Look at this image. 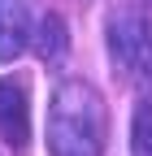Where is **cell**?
<instances>
[{
  "label": "cell",
  "mask_w": 152,
  "mask_h": 156,
  "mask_svg": "<svg viewBox=\"0 0 152 156\" xmlns=\"http://www.w3.org/2000/svg\"><path fill=\"white\" fill-rule=\"evenodd\" d=\"M109 108L100 87L87 78H65L48 104V152L52 156H104Z\"/></svg>",
  "instance_id": "6da1fadb"
},
{
  "label": "cell",
  "mask_w": 152,
  "mask_h": 156,
  "mask_svg": "<svg viewBox=\"0 0 152 156\" xmlns=\"http://www.w3.org/2000/svg\"><path fill=\"white\" fill-rule=\"evenodd\" d=\"M148 35L152 22L139 9H118L109 17V61L118 78H135L143 65V52H148Z\"/></svg>",
  "instance_id": "7a4b0ae2"
},
{
  "label": "cell",
  "mask_w": 152,
  "mask_h": 156,
  "mask_svg": "<svg viewBox=\"0 0 152 156\" xmlns=\"http://www.w3.org/2000/svg\"><path fill=\"white\" fill-rule=\"evenodd\" d=\"M0 139L5 147L22 152L31 139V113H26V87L13 78H0Z\"/></svg>",
  "instance_id": "3957f363"
},
{
  "label": "cell",
  "mask_w": 152,
  "mask_h": 156,
  "mask_svg": "<svg viewBox=\"0 0 152 156\" xmlns=\"http://www.w3.org/2000/svg\"><path fill=\"white\" fill-rule=\"evenodd\" d=\"M31 44V0H0V61H17Z\"/></svg>",
  "instance_id": "277c9868"
},
{
  "label": "cell",
  "mask_w": 152,
  "mask_h": 156,
  "mask_svg": "<svg viewBox=\"0 0 152 156\" xmlns=\"http://www.w3.org/2000/svg\"><path fill=\"white\" fill-rule=\"evenodd\" d=\"M31 44H35V52H39L44 65L65 61V52H70V26H65V17L61 13H44L39 26H31Z\"/></svg>",
  "instance_id": "5b68a950"
},
{
  "label": "cell",
  "mask_w": 152,
  "mask_h": 156,
  "mask_svg": "<svg viewBox=\"0 0 152 156\" xmlns=\"http://www.w3.org/2000/svg\"><path fill=\"white\" fill-rule=\"evenodd\" d=\"M130 147H135V156H152V100L135 104V117H130Z\"/></svg>",
  "instance_id": "8992f818"
},
{
  "label": "cell",
  "mask_w": 152,
  "mask_h": 156,
  "mask_svg": "<svg viewBox=\"0 0 152 156\" xmlns=\"http://www.w3.org/2000/svg\"><path fill=\"white\" fill-rule=\"evenodd\" d=\"M139 78H148V87H152V35H148V52H143V65H139Z\"/></svg>",
  "instance_id": "52a82bcc"
}]
</instances>
